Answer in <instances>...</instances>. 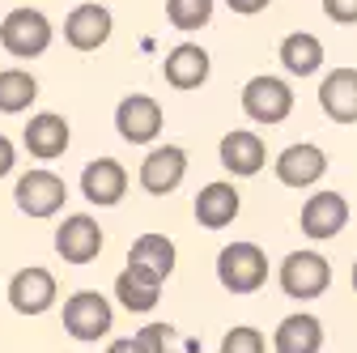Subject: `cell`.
<instances>
[{
	"mask_svg": "<svg viewBox=\"0 0 357 353\" xmlns=\"http://www.w3.org/2000/svg\"><path fill=\"white\" fill-rule=\"evenodd\" d=\"M281 64L289 77H315L324 68V43L310 30H294L281 38Z\"/></svg>",
	"mask_w": 357,
	"mask_h": 353,
	"instance_id": "22",
	"label": "cell"
},
{
	"mask_svg": "<svg viewBox=\"0 0 357 353\" xmlns=\"http://www.w3.org/2000/svg\"><path fill=\"white\" fill-rule=\"evenodd\" d=\"M115 132L128 145H153L162 137V103L153 94H128L115 107Z\"/></svg>",
	"mask_w": 357,
	"mask_h": 353,
	"instance_id": "8",
	"label": "cell"
},
{
	"mask_svg": "<svg viewBox=\"0 0 357 353\" xmlns=\"http://www.w3.org/2000/svg\"><path fill=\"white\" fill-rule=\"evenodd\" d=\"M319 111L332 123H357V68H332L319 81Z\"/></svg>",
	"mask_w": 357,
	"mask_h": 353,
	"instance_id": "19",
	"label": "cell"
},
{
	"mask_svg": "<svg viewBox=\"0 0 357 353\" xmlns=\"http://www.w3.org/2000/svg\"><path fill=\"white\" fill-rule=\"evenodd\" d=\"M243 115L251 123H268V128H277L294 115V90H289V81L277 77V73H259L243 85Z\"/></svg>",
	"mask_w": 357,
	"mask_h": 353,
	"instance_id": "2",
	"label": "cell"
},
{
	"mask_svg": "<svg viewBox=\"0 0 357 353\" xmlns=\"http://www.w3.org/2000/svg\"><path fill=\"white\" fill-rule=\"evenodd\" d=\"M217 158H221V166H226V174H234V179H251V174H259L264 162H268V145H264L259 132L234 128V132L221 137Z\"/></svg>",
	"mask_w": 357,
	"mask_h": 353,
	"instance_id": "15",
	"label": "cell"
},
{
	"mask_svg": "<svg viewBox=\"0 0 357 353\" xmlns=\"http://www.w3.org/2000/svg\"><path fill=\"white\" fill-rule=\"evenodd\" d=\"M277 281L281 290L294 298V302H310V298H324L328 285H332V264L319 255V251H289L277 269Z\"/></svg>",
	"mask_w": 357,
	"mask_h": 353,
	"instance_id": "5",
	"label": "cell"
},
{
	"mask_svg": "<svg viewBox=\"0 0 357 353\" xmlns=\"http://www.w3.org/2000/svg\"><path fill=\"white\" fill-rule=\"evenodd\" d=\"M273 349L277 353H319L324 349V324L306 311L285 315L273 332Z\"/></svg>",
	"mask_w": 357,
	"mask_h": 353,
	"instance_id": "21",
	"label": "cell"
},
{
	"mask_svg": "<svg viewBox=\"0 0 357 353\" xmlns=\"http://www.w3.org/2000/svg\"><path fill=\"white\" fill-rule=\"evenodd\" d=\"M60 298V285H56V273L43 269V264H26L9 277V306L17 315H47Z\"/></svg>",
	"mask_w": 357,
	"mask_h": 353,
	"instance_id": "6",
	"label": "cell"
},
{
	"mask_svg": "<svg viewBox=\"0 0 357 353\" xmlns=\"http://www.w3.org/2000/svg\"><path fill=\"white\" fill-rule=\"evenodd\" d=\"M38 98V77L26 68H5L0 73V111L5 115H22L30 111Z\"/></svg>",
	"mask_w": 357,
	"mask_h": 353,
	"instance_id": "23",
	"label": "cell"
},
{
	"mask_svg": "<svg viewBox=\"0 0 357 353\" xmlns=\"http://www.w3.org/2000/svg\"><path fill=\"white\" fill-rule=\"evenodd\" d=\"M107 353H141V345L132 340V336H119V340H111V345H107Z\"/></svg>",
	"mask_w": 357,
	"mask_h": 353,
	"instance_id": "31",
	"label": "cell"
},
{
	"mask_svg": "<svg viewBox=\"0 0 357 353\" xmlns=\"http://www.w3.org/2000/svg\"><path fill=\"white\" fill-rule=\"evenodd\" d=\"M128 264H145V269H153L158 277H170L174 273V264H178V251H174V243L166 239V234H141L137 243H132V251H128Z\"/></svg>",
	"mask_w": 357,
	"mask_h": 353,
	"instance_id": "24",
	"label": "cell"
},
{
	"mask_svg": "<svg viewBox=\"0 0 357 353\" xmlns=\"http://www.w3.org/2000/svg\"><path fill=\"white\" fill-rule=\"evenodd\" d=\"M102 226H98V217H89V213H73V217H64L60 222V230H56V255L64 260V264H94L98 255H102Z\"/></svg>",
	"mask_w": 357,
	"mask_h": 353,
	"instance_id": "9",
	"label": "cell"
},
{
	"mask_svg": "<svg viewBox=\"0 0 357 353\" xmlns=\"http://www.w3.org/2000/svg\"><path fill=\"white\" fill-rule=\"evenodd\" d=\"M22 141H26L30 158H38V162H56V158L68 153L73 132H68V119H64V115H56V111H38V115H30V123H26V132H22Z\"/></svg>",
	"mask_w": 357,
	"mask_h": 353,
	"instance_id": "17",
	"label": "cell"
},
{
	"mask_svg": "<svg viewBox=\"0 0 357 353\" xmlns=\"http://www.w3.org/2000/svg\"><path fill=\"white\" fill-rule=\"evenodd\" d=\"M13 166H17V149H13V141L0 132V179L5 174H13Z\"/></svg>",
	"mask_w": 357,
	"mask_h": 353,
	"instance_id": "29",
	"label": "cell"
},
{
	"mask_svg": "<svg viewBox=\"0 0 357 353\" xmlns=\"http://www.w3.org/2000/svg\"><path fill=\"white\" fill-rule=\"evenodd\" d=\"M243 209V196L234 183H204L196 196V222L204 230H226Z\"/></svg>",
	"mask_w": 357,
	"mask_h": 353,
	"instance_id": "20",
	"label": "cell"
},
{
	"mask_svg": "<svg viewBox=\"0 0 357 353\" xmlns=\"http://www.w3.org/2000/svg\"><path fill=\"white\" fill-rule=\"evenodd\" d=\"M68 200V188L56 170H26L13 183V204L26 217H56Z\"/></svg>",
	"mask_w": 357,
	"mask_h": 353,
	"instance_id": "7",
	"label": "cell"
},
{
	"mask_svg": "<svg viewBox=\"0 0 357 353\" xmlns=\"http://www.w3.org/2000/svg\"><path fill=\"white\" fill-rule=\"evenodd\" d=\"M349 285H353V294H357V260H353V273H349Z\"/></svg>",
	"mask_w": 357,
	"mask_h": 353,
	"instance_id": "32",
	"label": "cell"
},
{
	"mask_svg": "<svg viewBox=\"0 0 357 353\" xmlns=\"http://www.w3.org/2000/svg\"><path fill=\"white\" fill-rule=\"evenodd\" d=\"M226 5L234 9V13H243V17H255V13H264L273 0H226Z\"/></svg>",
	"mask_w": 357,
	"mask_h": 353,
	"instance_id": "30",
	"label": "cell"
},
{
	"mask_svg": "<svg viewBox=\"0 0 357 353\" xmlns=\"http://www.w3.org/2000/svg\"><path fill=\"white\" fill-rule=\"evenodd\" d=\"M188 179V153L178 149V145H158L145 153L141 162V188L149 196H170L178 192V183Z\"/></svg>",
	"mask_w": 357,
	"mask_h": 353,
	"instance_id": "14",
	"label": "cell"
},
{
	"mask_svg": "<svg viewBox=\"0 0 357 353\" xmlns=\"http://www.w3.org/2000/svg\"><path fill=\"white\" fill-rule=\"evenodd\" d=\"M208 73H213V60H208V52L200 47V43H178V47L166 56V64H162V77H166V85H174V90H200V85L208 81Z\"/></svg>",
	"mask_w": 357,
	"mask_h": 353,
	"instance_id": "18",
	"label": "cell"
},
{
	"mask_svg": "<svg viewBox=\"0 0 357 353\" xmlns=\"http://www.w3.org/2000/svg\"><path fill=\"white\" fill-rule=\"evenodd\" d=\"M52 17L34 9V5H22L13 13H5V22H0V47H5L13 60H38L43 52L52 47Z\"/></svg>",
	"mask_w": 357,
	"mask_h": 353,
	"instance_id": "1",
	"label": "cell"
},
{
	"mask_svg": "<svg viewBox=\"0 0 357 353\" xmlns=\"http://www.w3.org/2000/svg\"><path fill=\"white\" fill-rule=\"evenodd\" d=\"M132 340L141 345V353H166V345H170V328H166V324H145Z\"/></svg>",
	"mask_w": 357,
	"mask_h": 353,
	"instance_id": "27",
	"label": "cell"
},
{
	"mask_svg": "<svg viewBox=\"0 0 357 353\" xmlns=\"http://www.w3.org/2000/svg\"><path fill=\"white\" fill-rule=\"evenodd\" d=\"M217 281L230 294H255L268 281V255L255 243H226L217 251Z\"/></svg>",
	"mask_w": 357,
	"mask_h": 353,
	"instance_id": "4",
	"label": "cell"
},
{
	"mask_svg": "<svg viewBox=\"0 0 357 353\" xmlns=\"http://www.w3.org/2000/svg\"><path fill=\"white\" fill-rule=\"evenodd\" d=\"M60 320H64V332L73 340H85L89 345V340L111 336V328H115V306L98 290H77V294L64 298Z\"/></svg>",
	"mask_w": 357,
	"mask_h": 353,
	"instance_id": "3",
	"label": "cell"
},
{
	"mask_svg": "<svg viewBox=\"0 0 357 353\" xmlns=\"http://www.w3.org/2000/svg\"><path fill=\"white\" fill-rule=\"evenodd\" d=\"M213 9H217V0H166V22L174 30H204L213 22Z\"/></svg>",
	"mask_w": 357,
	"mask_h": 353,
	"instance_id": "25",
	"label": "cell"
},
{
	"mask_svg": "<svg viewBox=\"0 0 357 353\" xmlns=\"http://www.w3.org/2000/svg\"><path fill=\"white\" fill-rule=\"evenodd\" d=\"M111 34H115V17H111L107 5H98V0H85V5H77L64 17V38H68V47H77V52L107 47Z\"/></svg>",
	"mask_w": 357,
	"mask_h": 353,
	"instance_id": "11",
	"label": "cell"
},
{
	"mask_svg": "<svg viewBox=\"0 0 357 353\" xmlns=\"http://www.w3.org/2000/svg\"><path fill=\"white\" fill-rule=\"evenodd\" d=\"M324 13L336 26H357V0H324Z\"/></svg>",
	"mask_w": 357,
	"mask_h": 353,
	"instance_id": "28",
	"label": "cell"
},
{
	"mask_svg": "<svg viewBox=\"0 0 357 353\" xmlns=\"http://www.w3.org/2000/svg\"><path fill=\"white\" fill-rule=\"evenodd\" d=\"M162 285H166V277H158L153 269H145V264H128V269L115 277V302L123 306V311H132V315H149L162 302Z\"/></svg>",
	"mask_w": 357,
	"mask_h": 353,
	"instance_id": "16",
	"label": "cell"
},
{
	"mask_svg": "<svg viewBox=\"0 0 357 353\" xmlns=\"http://www.w3.org/2000/svg\"><path fill=\"white\" fill-rule=\"evenodd\" d=\"M273 170H277V179L285 188H315L328 174V153L319 145H310V141H298V145H285L277 153Z\"/></svg>",
	"mask_w": 357,
	"mask_h": 353,
	"instance_id": "12",
	"label": "cell"
},
{
	"mask_svg": "<svg viewBox=\"0 0 357 353\" xmlns=\"http://www.w3.org/2000/svg\"><path fill=\"white\" fill-rule=\"evenodd\" d=\"M81 196L98 209H115L128 196V170L115 158H94L81 170Z\"/></svg>",
	"mask_w": 357,
	"mask_h": 353,
	"instance_id": "13",
	"label": "cell"
},
{
	"mask_svg": "<svg viewBox=\"0 0 357 353\" xmlns=\"http://www.w3.org/2000/svg\"><path fill=\"white\" fill-rule=\"evenodd\" d=\"M298 226H302V234L310 239V243H328V239H336L344 226H349V200L340 196V192H315L306 204H302V213H298Z\"/></svg>",
	"mask_w": 357,
	"mask_h": 353,
	"instance_id": "10",
	"label": "cell"
},
{
	"mask_svg": "<svg viewBox=\"0 0 357 353\" xmlns=\"http://www.w3.org/2000/svg\"><path fill=\"white\" fill-rule=\"evenodd\" d=\"M221 353H268V340H264L259 328L238 324V328H230L226 336H221Z\"/></svg>",
	"mask_w": 357,
	"mask_h": 353,
	"instance_id": "26",
	"label": "cell"
}]
</instances>
